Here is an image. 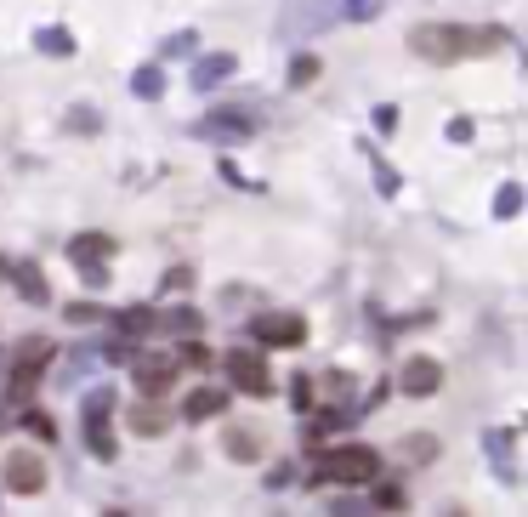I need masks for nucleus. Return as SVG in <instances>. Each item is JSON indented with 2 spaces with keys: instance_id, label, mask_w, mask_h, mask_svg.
Segmentation results:
<instances>
[{
  "instance_id": "nucleus-4",
  "label": "nucleus",
  "mask_w": 528,
  "mask_h": 517,
  "mask_svg": "<svg viewBox=\"0 0 528 517\" xmlns=\"http://www.w3.org/2000/svg\"><path fill=\"white\" fill-rule=\"evenodd\" d=\"M250 336L267 341V347H296V341H307V319L301 313H262L250 324Z\"/></svg>"
},
{
  "instance_id": "nucleus-14",
  "label": "nucleus",
  "mask_w": 528,
  "mask_h": 517,
  "mask_svg": "<svg viewBox=\"0 0 528 517\" xmlns=\"http://www.w3.org/2000/svg\"><path fill=\"white\" fill-rule=\"evenodd\" d=\"M23 427H35V438H57V427H52V415H29V421H23Z\"/></svg>"
},
{
  "instance_id": "nucleus-11",
  "label": "nucleus",
  "mask_w": 528,
  "mask_h": 517,
  "mask_svg": "<svg viewBox=\"0 0 528 517\" xmlns=\"http://www.w3.org/2000/svg\"><path fill=\"white\" fill-rule=\"evenodd\" d=\"M228 455H233V461H256V455H262V444H256L250 432H228Z\"/></svg>"
},
{
  "instance_id": "nucleus-9",
  "label": "nucleus",
  "mask_w": 528,
  "mask_h": 517,
  "mask_svg": "<svg viewBox=\"0 0 528 517\" xmlns=\"http://www.w3.org/2000/svg\"><path fill=\"white\" fill-rule=\"evenodd\" d=\"M131 427H137L142 438H159V432H165V410H159V404H148V398H142L137 410H131Z\"/></svg>"
},
{
  "instance_id": "nucleus-3",
  "label": "nucleus",
  "mask_w": 528,
  "mask_h": 517,
  "mask_svg": "<svg viewBox=\"0 0 528 517\" xmlns=\"http://www.w3.org/2000/svg\"><path fill=\"white\" fill-rule=\"evenodd\" d=\"M222 370L233 375V387L239 393H273V381H267V364H262V353H250V347H239V353H228L222 358Z\"/></svg>"
},
{
  "instance_id": "nucleus-7",
  "label": "nucleus",
  "mask_w": 528,
  "mask_h": 517,
  "mask_svg": "<svg viewBox=\"0 0 528 517\" xmlns=\"http://www.w3.org/2000/svg\"><path fill=\"white\" fill-rule=\"evenodd\" d=\"M438 387H443V364H438V358H409V364H404V393L409 398H432V393H438Z\"/></svg>"
},
{
  "instance_id": "nucleus-15",
  "label": "nucleus",
  "mask_w": 528,
  "mask_h": 517,
  "mask_svg": "<svg viewBox=\"0 0 528 517\" xmlns=\"http://www.w3.org/2000/svg\"><path fill=\"white\" fill-rule=\"evenodd\" d=\"M108 517H125V512H108Z\"/></svg>"
},
{
  "instance_id": "nucleus-12",
  "label": "nucleus",
  "mask_w": 528,
  "mask_h": 517,
  "mask_svg": "<svg viewBox=\"0 0 528 517\" xmlns=\"http://www.w3.org/2000/svg\"><path fill=\"white\" fill-rule=\"evenodd\" d=\"M18 285H23V296H29V302H46V279H40L35 268H23V273H18Z\"/></svg>"
},
{
  "instance_id": "nucleus-5",
  "label": "nucleus",
  "mask_w": 528,
  "mask_h": 517,
  "mask_svg": "<svg viewBox=\"0 0 528 517\" xmlns=\"http://www.w3.org/2000/svg\"><path fill=\"white\" fill-rule=\"evenodd\" d=\"M6 489H12V495H40V489H46V461L29 455V449L6 455Z\"/></svg>"
},
{
  "instance_id": "nucleus-8",
  "label": "nucleus",
  "mask_w": 528,
  "mask_h": 517,
  "mask_svg": "<svg viewBox=\"0 0 528 517\" xmlns=\"http://www.w3.org/2000/svg\"><path fill=\"white\" fill-rule=\"evenodd\" d=\"M108 250H114V239H108V233H80V239L69 245V256H74V262H86V268L97 273V262H103Z\"/></svg>"
},
{
  "instance_id": "nucleus-10",
  "label": "nucleus",
  "mask_w": 528,
  "mask_h": 517,
  "mask_svg": "<svg viewBox=\"0 0 528 517\" xmlns=\"http://www.w3.org/2000/svg\"><path fill=\"white\" fill-rule=\"evenodd\" d=\"M216 410H222V393H194L188 404H182V415H188V421H205V415H216Z\"/></svg>"
},
{
  "instance_id": "nucleus-6",
  "label": "nucleus",
  "mask_w": 528,
  "mask_h": 517,
  "mask_svg": "<svg viewBox=\"0 0 528 517\" xmlns=\"http://www.w3.org/2000/svg\"><path fill=\"white\" fill-rule=\"evenodd\" d=\"M131 381H137V393L154 404V398H165L171 393V381H176V364L171 358H159V353H148V358H137V370H131Z\"/></svg>"
},
{
  "instance_id": "nucleus-1",
  "label": "nucleus",
  "mask_w": 528,
  "mask_h": 517,
  "mask_svg": "<svg viewBox=\"0 0 528 517\" xmlns=\"http://www.w3.org/2000/svg\"><path fill=\"white\" fill-rule=\"evenodd\" d=\"M506 46V29H466V23H421L409 29V52L426 63H466Z\"/></svg>"
},
{
  "instance_id": "nucleus-13",
  "label": "nucleus",
  "mask_w": 528,
  "mask_h": 517,
  "mask_svg": "<svg viewBox=\"0 0 528 517\" xmlns=\"http://www.w3.org/2000/svg\"><path fill=\"white\" fill-rule=\"evenodd\" d=\"M313 74H318V57H296V69H290V80H296V86H307Z\"/></svg>"
},
{
  "instance_id": "nucleus-2",
  "label": "nucleus",
  "mask_w": 528,
  "mask_h": 517,
  "mask_svg": "<svg viewBox=\"0 0 528 517\" xmlns=\"http://www.w3.org/2000/svg\"><path fill=\"white\" fill-rule=\"evenodd\" d=\"M375 472H381V455L370 444H341L318 455V478H330V483H370Z\"/></svg>"
}]
</instances>
